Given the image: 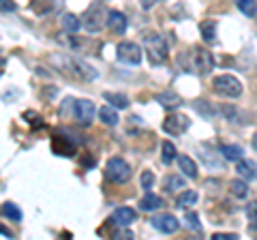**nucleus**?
I'll return each instance as SVG.
<instances>
[{"instance_id": "nucleus-7", "label": "nucleus", "mask_w": 257, "mask_h": 240, "mask_svg": "<svg viewBox=\"0 0 257 240\" xmlns=\"http://www.w3.org/2000/svg\"><path fill=\"white\" fill-rule=\"evenodd\" d=\"M73 105V118L77 120L79 125H92V120H94V114H96V107H94V103L92 101H88V99H77L71 103Z\"/></svg>"}, {"instance_id": "nucleus-38", "label": "nucleus", "mask_w": 257, "mask_h": 240, "mask_svg": "<svg viewBox=\"0 0 257 240\" xmlns=\"http://www.w3.org/2000/svg\"><path fill=\"white\" fill-rule=\"evenodd\" d=\"M212 238H214V240H238L236 234H214Z\"/></svg>"}, {"instance_id": "nucleus-40", "label": "nucleus", "mask_w": 257, "mask_h": 240, "mask_svg": "<svg viewBox=\"0 0 257 240\" xmlns=\"http://www.w3.org/2000/svg\"><path fill=\"white\" fill-rule=\"evenodd\" d=\"M0 234H3V236H7V238H13V234H11V231L7 229V227H3V225H0Z\"/></svg>"}, {"instance_id": "nucleus-4", "label": "nucleus", "mask_w": 257, "mask_h": 240, "mask_svg": "<svg viewBox=\"0 0 257 240\" xmlns=\"http://www.w3.org/2000/svg\"><path fill=\"white\" fill-rule=\"evenodd\" d=\"M212 88H214L216 94L227 97V99H238L240 94H242V82H240L238 77H234V75H219V77H214Z\"/></svg>"}, {"instance_id": "nucleus-20", "label": "nucleus", "mask_w": 257, "mask_h": 240, "mask_svg": "<svg viewBox=\"0 0 257 240\" xmlns=\"http://www.w3.org/2000/svg\"><path fill=\"white\" fill-rule=\"evenodd\" d=\"M62 26H64V30H67L69 35H77L79 28H82V20H79L77 15H73V13H64L62 15Z\"/></svg>"}, {"instance_id": "nucleus-29", "label": "nucleus", "mask_w": 257, "mask_h": 240, "mask_svg": "<svg viewBox=\"0 0 257 240\" xmlns=\"http://www.w3.org/2000/svg\"><path fill=\"white\" fill-rule=\"evenodd\" d=\"M176 153H178V150H176V146L172 142H163V144H161V159H163V163H172L174 159L178 157Z\"/></svg>"}, {"instance_id": "nucleus-39", "label": "nucleus", "mask_w": 257, "mask_h": 240, "mask_svg": "<svg viewBox=\"0 0 257 240\" xmlns=\"http://www.w3.org/2000/svg\"><path fill=\"white\" fill-rule=\"evenodd\" d=\"M157 3H161V0H140V5L144 7V9H152Z\"/></svg>"}, {"instance_id": "nucleus-32", "label": "nucleus", "mask_w": 257, "mask_h": 240, "mask_svg": "<svg viewBox=\"0 0 257 240\" xmlns=\"http://www.w3.org/2000/svg\"><path fill=\"white\" fill-rule=\"evenodd\" d=\"M199 157L204 159V163L208 165V167H221L223 165V161L219 157H216V153H212V155H208L206 150H202V153H199Z\"/></svg>"}, {"instance_id": "nucleus-3", "label": "nucleus", "mask_w": 257, "mask_h": 240, "mask_svg": "<svg viewBox=\"0 0 257 240\" xmlns=\"http://www.w3.org/2000/svg\"><path fill=\"white\" fill-rule=\"evenodd\" d=\"M105 18H107V9H105V5L103 3H94L90 9H88L84 13V22H82V26H86L88 33H101L103 26H105Z\"/></svg>"}, {"instance_id": "nucleus-30", "label": "nucleus", "mask_w": 257, "mask_h": 240, "mask_svg": "<svg viewBox=\"0 0 257 240\" xmlns=\"http://www.w3.org/2000/svg\"><path fill=\"white\" fill-rule=\"evenodd\" d=\"M236 7L240 11H242L246 18H255V13H257V3L255 0H234Z\"/></svg>"}, {"instance_id": "nucleus-31", "label": "nucleus", "mask_w": 257, "mask_h": 240, "mask_svg": "<svg viewBox=\"0 0 257 240\" xmlns=\"http://www.w3.org/2000/svg\"><path fill=\"white\" fill-rule=\"evenodd\" d=\"M184 225H187L189 229L193 231H202V225H199V217H197V212H187L184 214Z\"/></svg>"}, {"instance_id": "nucleus-6", "label": "nucleus", "mask_w": 257, "mask_h": 240, "mask_svg": "<svg viewBox=\"0 0 257 240\" xmlns=\"http://www.w3.org/2000/svg\"><path fill=\"white\" fill-rule=\"evenodd\" d=\"M105 174L111 182H118V185H122L131 178V165H128L122 157H111L107 165H105Z\"/></svg>"}, {"instance_id": "nucleus-11", "label": "nucleus", "mask_w": 257, "mask_h": 240, "mask_svg": "<svg viewBox=\"0 0 257 240\" xmlns=\"http://www.w3.org/2000/svg\"><path fill=\"white\" fill-rule=\"evenodd\" d=\"M105 24H107V28L111 30V33H116V35H124L126 33V26H128L126 15L122 11H114V9L107 11Z\"/></svg>"}, {"instance_id": "nucleus-18", "label": "nucleus", "mask_w": 257, "mask_h": 240, "mask_svg": "<svg viewBox=\"0 0 257 240\" xmlns=\"http://www.w3.org/2000/svg\"><path fill=\"white\" fill-rule=\"evenodd\" d=\"M155 99H157V101H159V103H161V105H163L165 109H176V107H178L180 103H182L180 94L170 92V90H167V92H161V94H157Z\"/></svg>"}, {"instance_id": "nucleus-10", "label": "nucleus", "mask_w": 257, "mask_h": 240, "mask_svg": "<svg viewBox=\"0 0 257 240\" xmlns=\"http://www.w3.org/2000/svg\"><path fill=\"white\" fill-rule=\"evenodd\" d=\"M150 223L157 231H161V234H174V231L180 227V223L174 214H159V217H155Z\"/></svg>"}, {"instance_id": "nucleus-37", "label": "nucleus", "mask_w": 257, "mask_h": 240, "mask_svg": "<svg viewBox=\"0 0 257 240\" xmlns=\"http://www.w3.org/2000/svg\"><path fill=\"white\" fill-rule=\"evenodd\" d=\"M114 236H116L118 240H124V238H133V234H131V231H128V227H126V229H118Z\"/></svg>"}, {"instance_id": "nucleus-26", "label": "nucleus", "mask_w": 257, "mask_h": 240, "mask_svg": "<svg viewBox=\"0 0 257 240\" xmlns=\"http://www.w3.org/2000/svg\"><path fill=\"white\" fill-rule=\"evenodd\" d=\"M229 191H231V195L234 197H240V199H244L248 195V182L246 180H231V185H229Z\"/></svg>"}, {"instance_id": "nucleus-35", "label": "nucleus", "mask_w": 257, "mask_h": 240, "mask_svg": "<svg viewBox=\"0 0 257 240\" xmlns=\"http://www.w3.org/2000/svg\"><path fill=\"white\" fill-rule=\"evenodd\" d=\"M41 116L37 114V111H24V120L26 123H30L32 127H39V125H43V120H39Z\"/></svg>"}, {"instance_id": "nucleus-24", "label": "nucleus", "mask_w": 257, "mask_h": 240, "mask_svg": "<svg viewBox=\"0 0 257 240\" xmlns=\"http://www.w3.org/2000/svg\"><path fill=\"white\" fill-rule=\"evenodd\" d=\"M30 9L35 11L37 15H45L56 9V0H32Z\"/></svg>"}, {"instance_id": "nucleus-13", "label": "nucleus", "mask_w": 257, "mask_h": 240, "mask_svg": "<svg viewBox=\"0 0 257 240\" xmlns=\"http://www.w3.org/2000/svg\"><path fill=\"white\" fill-rule=\"evenodd\" d=\"M133 221H138V212L128 206H122V208H116L114 212V223L118 227H128Z\"/></svg>"}, {"instance_id": "nucleus-17", "label": "nucleus", "mask_w": 257, "mask_h": 240, "mask_svg": "<svg viewBox=\"0 0 257 240\" xmlns=\"http://www.w3.org/2000/svg\"><path fill=\"white\" fill-rule=\"evenodd\" d=\"M219 153L227 159V161H238V159L244 157V150H242V146H238V144H223L219 148Z\"/></svg>"}, {"instance_id": "nucleus-9", "label": "nucleus", "mask_w": 257, "mask_h": 240, "mask_svg": "<svg viewBox=\"0 0 257 240\" xmlns=\"http://www.w3.org/2000/svg\"><path fill=\"white\" fill-rule=\"evenodd\" d=\"M118 58L124 62V65H140L142 62V50L138 43L133 41H122L118 45Z\"/></svg>"}, {"instance_id": "nucleus-16", "label": "nucleus", "mask_w": 257, "mask_h": 240, "mask_svg": "<svg viewBox=\"0 0 257 240\" xmlns=\"http://www.w3.org/2000/svg\"><path fill=\"white\" fill-rule=\"evenodd\" d=\"M182 187H187V182H184V178L178 174H172V176H165L163 178V189L167 193H178V191H182Z\"/></svg>"}, {"instance_id": "nucleus-2", "label": "nucleus", "mask_w": 257, "mask_h": 240, "mask_svg": "<svg viewBox=\"0 0 257 240\" xmlns=\"http://www.w3.org/2000/svg\"><path fill=\"white\" fill-rule=\"evenodd\" d=\"M142 43L152 65H163L167 60V41L159 33H152V30L150 33H144Z\"/></svg>"}, {"instance_id": "nucleus-5", "label": "nucleus", "mask_w": 257, "mask_h": 240, "mask_svg": "<svg viewBox=\"0 0 257 240\" xmlns=\"http://www.w3.org/2000/svg\"><path fill=\"white\" fill-rule=\"evenodd\" d=\"M191 67L195 71L197 75H208L210 71L214 69V58L210 50H206V47H193L191 52Z\"/></svg>"}, {"instance_id": "nucleus-33", "label": "nucleus", "mask_w": 257, "mask_h": 240, "mask_svg": "<svg viewBox=\"0 0 257 240\" xmlns=\"http://www.w3.org/2000/svg\"><path fill=\"white\" fill-rule=\"evenodd\" d=\"M140 182H142V187H144V191H150L152 187H155V174H152L150 170H146V172H142V176H140Z\"/></svg>"}, {"instance_id": "nucleus-12", "label": "nucleus", "mask_w": 257, "mask_h": 240, "mask_svg": "<svg viewBox=\"0 0 257 240\" xmlns=\"http://www.w3.org/2000/svg\"><path fill=\"white\" fill-rule=\"evenodd\" d=\"M52 148H54L56 155H64V157L75 155V142H67V138L60 133H56L52 138Z\"/></svg>"}, {"instance_id": "nucleus-36", "label": "nucleus", "mask_w": 257, "mask_h": 240, "mask_svg": "<svg viewBox=\"0 0 257 240\" xmlns=\"http://www.w3.org/2000/svg\"><path fill=\"white\" fill-rule=\"evenodd\" d=\"M15 9H18L15 0H0V11L3 13H9V11H15Z\"/></svg>"}, {"instance_id": "nucleus-1", "label": "nucleus", "mask_w": 257, "mask_h": 240, "mask_svg": "<svg viewBox=\"0 0 257 240\" xmlns=\"http://www.w3.org/2000/svg\"><path fill=\"white\" fill-rule=\"evenodd\" d=\"M52 60H56L58 65V69H62V73H69L73 75L77 79H84V82H92V79L99 77V71H96L94 67H90L88 62L79 60V58H69V56H52Z\"/></svg>"}, {"instance_id": "nucleus-19", "label": "nucleus", "mask_w": 257, "mask_h": 240, "mask_svg": "<svg viewBox=\"0 0 257 240\" xmlns=\"http://www.w3.org/2000/svg\"><path fill=\"white\" fill-rule=\"evenodd\" d=\"M163 197H159L155 193H146L142 197V202H140V208L142 210H146V212H152V210H159L161 206H163Z\"/></svg>"}, {"instance_id": "nucleus-8", "label": "nucleus", "mask_w": 257, "mask_h": 240, "mask_svg": "<svg viewBox=\"0 0 257 240\" xmlns=\"http://www.w3.org/2000/svg\"><path fill=\"white\" fill-rule=\"evenodd\" d=\"M161 127H163V131L167 135H182L191 127V120L184 114H170L163 120V125Z\"/></svg>"}, {"instance_id": "nucleus-22", "label": "nucleus", "mask_w": 257, "mask_h": 240, "mask_svg": "<svg viewBox=\"0 0 257 240\" xmlns=\"http://www.w3.org/2000/svg\"><path fill=\"white\" fill-rule=\"evenodd\" d=\"M199 30H202V37L206 43H214L216 41V24L212 20H204L199 24Z\"/></svg>"}, {"instance_id": "nucleus-14", "label": "nucleus", "mask_w": 257, "mask_h": 240, "mask_svg": "<svg viewBox=\"0 0 257 240\" xmlns=\"http://www.w3.org/2000/svg\"><path fill=\"white\" fill-rule=\"evenodd\" d=\"M176 161H178L180 172H182L184 176H187V178H197V163L193 161L191 157L180 155V157H176Z\"/></svg>"}, {"instance_id": "nucleus-15", "label": "nucleus", "mask_w": 257, "mask_h": 240, "mask_svg": "<svg viewBox=\"0 0 257 240\" xmlns=\"http://www.w3.org/2000/svg\"><path fill=\"white\" fill-rule=\"evenodd\" d=\"M238 176H242V180L253 182L255 180V161H246V159H238L236 165Z\"/></svg>"}, {"instance_id": "nucleus-21", "label": "nucleus", "mask_w": 257, "mask_h": 240, "mask_svg": "<svg viewBox=\"0 0 257 240\" xmlns=\"http://www.w3.org/2000/svg\"><path fill=\"white\" fill-rule=\"evenodd\" d=\"M103 97H105V101H109V105L114 109H126L128 107V97L122 92H105Z\"/></svg>"}, {"instance_id": "nucleus-23", "label": "nucleus", "mask_w": 257, "mask_h": 240, "mask_svg": "<svg viewBox=\"0 0 257 240\" xmlns=\"http://www.w3.org/2000/svg\"><path fill=\"white\" fill-rule=\"evenodd\" d=\"M197 193L195 191H180V195L178 199H176V206L178 208H191V206H195L197 204Z\"/></svg>"}, {"instance_id": "nucleus-27", "label": "nucleus", "mask_w": 257, "mask_h": 240, "mask_svg": "<svg viewBox=\"0 0 257 240\" xmlns=\"http://www.w3.org/2000/svg\"><path fill=\"white\" fill-rule=\"evenodd\" d=\"M3 214H5V217L9 219V221H15V223L22 221V210H20V208L15 206L13 202H5V204H3Z\"/></svg>"}, {"instance_id": "nucleus-34", "label": "nucleus", "mask_w": 257, "mask_h": 240, "mask_svg": "<svg viewBox=\"0 0 257 240\" xmlns=\"http://www.w3.org/2000/svg\"><path fill=\"white\" fill-rule=\"evenodd\" d=\"M221 111L225 114V118L231 120V123H240L238 116H240V109L234 107V105H221Z\"/></svg>"}, {"instance_id": "nucleus-28", "label": "nucleus", "mask_w": 257, "mask_h": 240, "mask_svg": "<svg viewBox=\"0 0 257 240\" xmlns=\"http://www.w3.org/2000/svg\"><path fill=\"white\" fill-rule=\"evenodd\" d=\"M99 118H101L105 125H109V127H116V125H118V114H116V109L111 107V105L99 109Z\"/></svg>"}, {"instance_id": "nucleus-25", "label": "nucleus", "mask_w": 257, "mask_h": 240, "mask_svg": "<svg viewBox=\"0 0 257 240\" xmlns=\"http://www.w3.org/2000/svg\"><path fill=\"white\" fill-rule=\"evenodd\" d=\"M193 107H195L197 114L204 116V118H214V114H216V109H214L206 99H197L195 103H193Z\"/></svg>"}]
</instances>
